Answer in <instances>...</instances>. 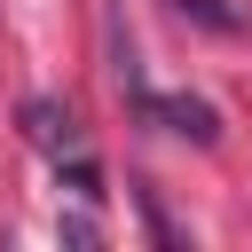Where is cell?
I'll return each mask as SVG.
<instances>
[{
    "label": "cell",
    "instance_id": "cell-2",
    "mask_svg": "<svg viewBox=\"0 0 252 252\" xmlns=\"http://www.w3.org/2000/svg\"><path fill=\"white\" fill-rule=\"evenodd\" d=\"M134 118H150V126H165V134L197 142V150H213V142H220L213 102H197V94H158V87H142V94H134Z\"/></svg>",
    "mask_w": 252,
    "mask_h": 252
},
{
    "label": "cell",
    "instance_id": "cell-3",
    "mask_svg": "<svg viewBox=\"0 0 252 252\" xmlns=\"http://www.w3.org/2000/svg\"><path fill=\"white\" fill-rule=\"evenodd\" d=\"M181 16H197V24H213V32H236V8H220V0H173Z\"/></svg>",
    "mask_w": 252,
    "mask_h": 252
},
{
    "label": "cell",
    "instance_id": "cell-1",
    "mask_svg": "<svg viewBox=\"0 0 252 252\" xmlns=\"http://www.w3.org/2000/svg\"><path fill=\"white\" fill-rule=\"evenodd\" d=\"M16 118H24V142H32V150H39V158H47L55 173H71V189H79V197H102V173H94V150H87L79 118H71V110H63L55 94H32V102H24Z\"/></svg>",
    "mask_w": 252,
    "mask_h": 252
}]
</instances>
